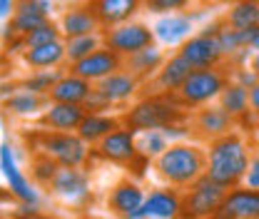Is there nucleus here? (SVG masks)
Masks as SVG:
<instances>
[{"mask_svg": "<svg viewBox=\"0 0 259 219\" xmlns=\"http://www.w3.org/2000/svg\"><path fill=\"white\" fill-rule=\"evenodd\" d=\"M177 120H182V112L177 105H169L167 100H142L137 102L127 115H125V125L132 132H145V129H162L167 125H175Z\"/></svg>", "mask_w": 259, "mask_h": 219, "instance_id": "5", "label": "nucleus"}, {"mask_svg": "<svg viewBox=\"0 0 259 219\" xmlns=\"http://www.w3.org/2000/svg\"><path fill=\"white\" fill-rule=\"evenodd\" d=\"M30 219H53V217H48V214H42V212H40V214H35V217H30Z\"/></svg>", "mask_w": 259, "mask_h": 219, "instance_id": "42", "label": "nucleus"}, {"mask_svg": "<svg viewBox=\"0 0 259 219\" xmlns=\"http://www.w3.org/2000/svg\"><path fill=\"white\" fill-rule=\"evenodd\" d=\"M145 5L152 13H169L172 15V10H182L187 5V0H145Z\"/></svg>", "mask_w": 259, "mask_h": 219, "instance_id": "36", "label": "nucleus"}, {"mask_svg": "<svg viewBox=\"0 0 259 219\" xmlns=\"http://www.w3.org/2000/svg\"><path fill=\"white\" fill-rule=\"evenodd\" d=\"M5 107L13 115L32 117V115H37L45 107V95H37V93H30V90H23L20 87V93H15L10 100H5Z\"/></svg>", "mask_w": 259, "mask_h": 219, "instance_id": "27", "label": "nucleus"}, {"mask_svg": "<svg viewBox=\"0 0 259 219\" xmlns=\"http://www.w3.org/2000/svg\"><path fill=\"white\" fill-rule=\"evenodd\" d=\"M220 107L227 110L232 117L244 115V112L249 110V90H247V87H242L239 82L227 85L225 90H222V95H220Z\"/></svg>", "mask_w": 259, "mask_h": 219, "instance_id": "30", "label": "nucleus"}, {"mask_svg": "<svg viewBox=\"0 0 259 219\" xmlns=\"http://www.w3.org/2000/svg\"><path fill=\"white\" fill-rule=\"evenodd\" d=\"M147 194L137 182H120L115 185L110 197H107V207L112 214H117L120 219H142V204H145Z\"/></svg>", "mask_w": 259, "mask_h": 219, "instance_id": "9", "label": "nucleus"}, {"mask_svg": "<svg viewBox=\"0 0 259 219\" xmlns=\"http://www.w3.org/2000/svg\"><path fill=\"white\" fill-rule=\"evenodd\" d=\"M197 129H202L207 137H225L232 132V115L222 107H207L197 115Z\"/></svg>", "mask_w": 259, "mask_h": 219, "instance_id": "25", "label": "nucleus"}, {"mask_svg": "<svg viewBox=\"0 0 259 219\" xmlns=\"http://www.w3.org/2000/svg\"><path fill=\"white\" fill-rule=\"evenodd\" d=\"M65 48H67V58H70V63H80L82 58H88V55H93L95 50H100V40H97V35L67 37Z\"/></svg>", "mask_w": 259, "mask_h": 219, "instance_id": "34", "label": "nucleus"}, {"mask_svg": "<svg viewBox=\"0 0 259 219\" xmlns=\"http://www.w3.org/2000/svg\"><path fill=\"white\" fill-rule=\"evenodd\" d=\"M135 90H137V77L132 72H112V75L97 80V85H95V93L107 105L127 100V97L135 95Z\"/></svg>", "mask_w": 259, "mask_h": 219, "instance_id": "18", "label": "nucleus"}, {"mask_svg": "<svg viewBox=\"0 0 259 219\" xmlns=\"http://www.w3.org/2000/svg\"><path fill=\"white\" fill-rule=\"evenodd\" d=\"M120 70V55L115 53V50H95L93 55H88V58H82L80 63H72V75H80V77H85V80H102V77H107V75H112V72H117Z\"/></svg>", "mask_w": 259, "mask_h": 219, "instance_id": "15", "label": "nucleus"}, {"mask_svg": "<svg viewBox=\"0 0 259 219\" xmlns=\"http://www.w3.org/2000/svg\"><path fill=\"white\" fill-rule=\"evenodd\" d=\"M58 172H60V164L53 159V157L48 155H40L32 159V182L35 185H40V187H50L53 185V180L58 177Z\"/></svg>", "mask_w": 259, "mask_h": 219, "instance_id": "33", "label": "nucleus"}, {"mask_svg": "<svg viewBox=\"0 0 259 219\" xmlns=\"http://www.w3.org/2000/svg\"><path fill=\"white\" fill-rule=\"evenodd\" d=\"M227 192L229 189L217 185L207 174H202L190 187V192L182 197V214H180V219H209L222 207Z\"/></svg>", "mask_w": 259, "mask_h": 219, "instance_id": "4", "label": "nucleus"}, {"mask_svg": "<svg viewBox=\"0 0 259 219\" xmlns=\"http://www.w3.org/2000/svg\"><path fill=\"white\" fill-rule=\"evenodd\" d=\"M237 82H239L242 87L252 90L254 85H259V75L254 70H239V72H237Z\"/></svg>", "mask_w": 259, "mask_h": 219, "instance_id": "38", "label": "nucleus"}, {"mask_svg": "<svg viewBox=\"0 0 259 219\" xmlns=\"http://www.w3.org/2000/svg\"><path fill=\"white\" fill-rule=\"evenodd\" d=\"M97 152H100V157H105L110 162H132L140 155L137 132H132L130 127H120V129L110 132L102 142H97Z\"/></svg>", "mask_w": 259, "mask_h": 219, "instance_id": "14", "label": "nucleus"}, {"mask_svg": "<svg viewBox=\"0 0 259 219\" xmlns=\"http://www.w3.org/2000/svg\"><path fill=\"white\" fill-rule=\"evenodd\" d=\"M162 65H164V58H162V50L157 48H145L127 58V67L135 77H147L150 72L160 70Z\"/></svg>", "mask_w": 259, "mask_h": 219, "instance_id": "28", "label": "nucleus"}, {"mask_svg": "<svg viewBox=\"0 0 259 219\" xmlns=\"http://www.w3.org/2000/svg\"><path fill=\"white\" fill-rule=\"evenodd\" d=\"M93 93H95V87L90 85V80H85L80 75H65L48 93V100L50 102H67V105H85Z\"/></svg>", "mask_w": 259, "mask_h": 219, "instance_id": "17", "label": "nucleus"}, {"mask_svg": "<svg viewBox=\"0 0 259 219\" xmlns=\"http://www.w3.org/2000/svg\"><path fill=\"white\" fill-rule=\"evenodd\" d=\"M97 25H100V20H97L95 10H90V8H75V10L65 13L63 18V30L67 37L95 35Z\"/></svg>", "mask_w": 259, "mask_h": 219, "instance_id": "24", "label": "nucleus"}, {"mask_svg": "<svg viewBox=\"0 0 259 219\" xmlns=\"http://www.w3.org/2000/svg\"><path fill=\"white\" fill-rule=\"evenodd\" d=\"M252 70H254V72L259 75V53L254 55V58H252Z\"/></svg>", "mask_w": 259, "mask_h": 219, "instance_id": "41", "label": "nucleus"}, {"mask_svg": "<svg viewBox=\"0 0 259 219\" xmlns=\"http://www.w3.org/2000/svg\"><path fill=\"white\" fill-rule=\"evenodd\" d=\"M140 8V0H95V15L100 25H120L130 20Z\"/></svg>", "mask_w": 259, "mask_h": 219, "instance_id": "19", "label": "nucleus"}, {"mask_svg": "<svg viewBox=\"0 0 259 219\" xmlns=\"http://www.w3.org/2000/svg\"><path fill=\"white\" fill-rule=\"evenodd\" d=\"M145 219H152V217H145Z\"/></svg>", "mask_w": 259, "mask_h": 219, "instance_id": "45", "label": "nucleus"}, {"mask_svg": "<svg viewBox=\"0 0 259 219\" xmlns=\"http://www.w3.org/2000/svg\"><path fill=\"white\" fill-rule=\"evenodd\" d=\"M63 58H67V48H65L60 40L48 42V45L30 48V50L25 53V63L30 65V67H55Z\"/></svg>", "mask_w": 259, "mask_h": 219, "instance_id": "26", "label": "nucleus"}, {"mask_svg": "<svg viewBox=\"0 0 259 219\" xmlns=\"http://www.w3.org/2000/svg\"><path fill=\"white\" fill-rule=\"evenodd\" d=\"M37 150L42 155L53 157L60 167H80L88 159V142L72 132H40L35 137Z\"/></svg>", "mask_w": 259, "mask_h": 219, "instance_id": "3", "label": "nucleus"}, {"mask_svg": "<svg viewBox=\"0 0 259 219\" xmlns=\"http://www.w3.org/2000/svg\"><path fill=\"white\" fill-rule=\"evenodd\" d=\"M252 48H254V50H257V53H259V37H257V42H254V45H252Z\"/></svg>", "mask_w": 259, "mask_h": 219, "instance_id": "43", "label": "nucleus"}, {"mask_svg": "<svg viewBox=\"0 0 259 219\" xmlns=\"http://www.w3.org/2000/svg\"><path fill=\"white\" fill-rule=\"evenodd\" d=\"M249 169V152L239 135L229 132L225 137L212 140L207 152V177L225 189L239 187Z\"/></svg>", "mask_w": 259, "mask_h": 219, "instance_id": "1", "label": "nucleus"}, {"mask_svg": "<svg viewBox=\"0 0 259 219\" xmlns=\"http://www.w3.org/2000/svg\"><path fill=\"white\" fill-rule=\"evenodd\" d=\"M65 75L60 70H40V72H35L30 75L28 80H23V90H30V93H37V95H48L60 80H63Z\"/></svg>", "mask_w": 259, "mask_h": 219, "instance_id": "32", "label": "nucleus"}, {"mask_svg": "<svg viewBox=\"0 0 259 219\" xmlns=\"http://www.w3.org/2000/svg\"><path fill=\"white\" fill-rule=\"evenodd\" d=\"M182 214V197L175 189H152L142 204V219H180Z\"/></svg>", "mask_w": 259, "mask_h": 219, "instance_id": "16", "label": "nucleus"}, {"mask_svg": "<svg viewBox=\"0 0 259 219\" xmlns=\"http://www.w3.org/2000/svg\"><path fill=\"white\" fill-rule=\"evenodd\" d=\"M42 23H48V13L42 10L40 0H20V5L15 8L10 28L20 35H28L30 30L40 28Z\"/></svg>", "mask_w": 259, "mask_h": 219, "instance_id": "21", "label": "nucleus"}, {"mask_svg": "<svg viewBox=\"0 0 259 219\" xmlns=\"http://www.w3.org/2000/svg\"><path fill=\"white\" fill-rule=\"evenodd\" d=\"M120 129V120L112 115H102V112H88L82 125L77 127V135L90 145V142H102L110 132Z\"/></svg>", "mask_w": 259, "mask_h": 219, "instance_id": "20", "label": "nucleus"}, {"mask_svg": "<svg viewBox=\"0 0 259 219\" xmlns=\"http://www.w3.org/2000/svg\"><path fill=\"white\" fill-rule=\"evenodd\" d=\"M249 3H257V5H259V0H249Z\"/></svg>", "mask_w": 259, "mask_h": 219, "instance_id": "44", "label": "nucleus"}, {"mask_svg": "<svg viewBox=\"0 0 259 219\" xmlns=\"http://www.w3.org/2000/svg\"><path fill=\"white\" fill-rule=\"evenodd\" d=\"M227 25L234 30H249L259 25V5L249 0H239L229 13H227Z\"/></svg>", "mask_w": 259, "mask_h": 219, "instance_id": "29", "label": "nucleus"}, {"mask_svg": "<svg viewBox=\"0 0 259 219\" xmlns=\"http://www.w3.org/2000/svg\"><path fill=\"white\" fill-rule=\"evenodd\" d=\"M192 65L187 63L180 53L175 58H169L167 63L160 67V75H157V85L162 90H180L185 85V80L192 75Z\"/></svg>", "mask_w": 259, "mask_h": 219, "instance_id": "23", "label": "nucleus"}, {"mask_svg": "<svg viewBox=\"0 0 259 219\" xmlns=\"http://www.w3.org/2000/svg\"><path fill=\"white\" fill-rule=\"evenodd\" d=\"M209 219H259V189L234 187Z\"/></svg>", "mask_w": 259, "mask_h": 219, "instance_id": "10", "label": "nucleus"}, {"mask_svg": "<svg viewBox=\"0 0 259 219\" xmlns=\"http://www.w3.org/2000/svg\"><path fill=\"white\" fill-rule=\"evenodd\" d=\"M192 32V18L187 15H164L155 25V37L164 45H177Z\"/></svg>", "mask_w": 259, "mask_h": 219, "instance_id": "22", "label": "nucleus"}, {"mask_svg": "<svg viewBox=\"0 0 259 219\" xmlns=\"http://www.w3.org/2000/svg\"><path fill=\"white\" fill-rule=\"evenodd\" d=\"M180 55L192 65L194 70H204V67H214V65L222 60L225 53H222V45H220L217 35H204L202 32V35L190 37L182 45Z\"/></svg>", "mask_w": 259, "mask_h": 219, "instance_id": "12", "label": "nucleus"}, {"mask_svg": "<svg viewBox=\"0 0 259 219\" xmlns=\"http://www.w3.org/2000/svg\"><path fill=\"white\" fill-rule=\"evenodd\" d=\"M55 40H60V30L53 25V23H42L40 28H35L25 35V45H28V50L30 48H37V45H48V42H55Z\"/></svg>", "mask_w": 259, "mask_h": 219, "instance_id": "35", "label": "nucleus"}, {"mask_svg": "<svg viewBox=\"0 0 259 219\" xmlns=\"http://www.w3.org/2000/svg\"><path fill=\"white\" fill-rule=\"evenodd\" d=\"M225 87V77L214 67H204V70H192V75L185 80V85L177 93L185 105H204L212 97H220Z\"/></svg>", "mask_w": 259, "mask_h": 219, "instance_id": "6", "label": "nucleus"}, {"mask_svg": "<svg viewBox=\"0 0 259 219\" xmlns=\"http://www.w3.org/2000/svg\"><path fill=\"white\" fill-rule=\"evenodd\" d=\"M0 169H3V177H5V182H8L10 194H13L18 202L37 204V207H40V192H37V185L32 182L30 177L23 174V169H20L18 162H15L13 147H10L8 142H3V147H0Z\"/></svg>", "mask_w": 259, "mask_h": 219, "instance_id": "7", "label": "nucleus"}, {"mask_svg": "<svg viewBox=\"0 0 259 219\" xmlns=\"http://www.w3.org/2000/svg\"><path fill=\"white\" fill-rule=\"evenodd\" d=\"M88 110L82 105H67V102H53L40 115V125L50 132H72L82 125Z\"/></svg>", "mask_w": 259, "mask_h": 219, "instance_id": "13", "label": "nucleus"}, {"mask_svg": "<svg viewBox=\"0 0 259 219\" xmlns=\"http://www.w3.org/2000/svg\"><path fill=\"white\" fill-rule=\"evenodd\" d=\"M169 147V140L164 137L162 129H145L137 132V150L145 157H160Z\"/></svg>", "mask_w": 259, "mask_h": 219, "instance_id": "31", "label": "nucleus"}, {"mask_svg": "<svg viewBox=\"0 0 259 219\" xmlns=\"http://www.w3.org/2000/svg\"><path fill=\"white\" fill-rule=\"evenodd\" d=\"M0 5H3L0 15H3V20H8V15L13 13V0H0Z\"/></svg>", "mask_w": 259, "mask_h": 219, "instance_id": "40", "label": "nucleus"}, {"mask_svg": "<svg viewBox=\"0 0 259 219\" xmlns=\"http://www.w3.org/2000/svg\"><path fill=\"white\" fill-rule=\"evenodd\" d=\"M155 167L162 180L172 187H192L202 174H207V155L197 145L177 142L157 157Z\"/></svg>", "mask_w": 259, "mask_h": 219, "instance_id": "2", "label": "nucleus"}, {"mask_svg": "<svg viewBox=\"0 0 259 219\" xmlns=\"http://www.w3.org/2000/svg\"><path fill=\"white\" fill-rule=\"evenodd\" d=\"M50 189L55 197H60L67 204H82L90 197V180L80 167H60Z\"/></svg>", "mask_w": 259, "mask_h": 219, "instance_id": "11", "label": "nucleus"}, {"mask_svg": "<svg viewBox=\"0 0 259 219\" xmlns=\"http://www.w3.org/2000/svg\"><path fill=\"white\" fill-rule=\"evenodd\" d=\"M249 107H252L254 115H259V85H254V87L249 90Z\"/></svg>", "mask_w": 259, "mask_h": 219, "instance_id": "39", "label": "nucleus"}, {"mask_svg": "<svg viewBox=\"0 0 259 219\" xmlns=\"http://www.w3.org/2000/svg\"><path fill=\"white\" fill-rule=\"evenodd\" d=\"M155 40V30H150L142 23H130V25H120L112 32H107V48L115 50L117 55H135L145 48H152Z\"/></svg>", "mask_w": 259, "mask_h": 219, "instance_id": "8", "label": "nucleus"}, {"mask_svg": "<svg viewBox=\"0 0 259 219\" xmlns=\"http://www.w3.org/2000/svg\"><path fill=\"white\" fill-rule=\"evenodd\" d=\"M244 185L249 189H259V152L254 157H249V169H247Z\"/></svg>", "mask_w": 259, "mask_h": 219, "instance_id": "37", "label": "nucleus"}]
</instances>
